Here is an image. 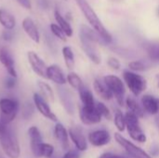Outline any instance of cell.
I'll use <instances>...</instances> for the list:
<instances>
[{"label":"cell","instance_id":"5b68a950","mask_svg":"<svg viewBox=\"0 0 159 158\" xmlns=\"http://www.w3.org/2000/svg\"><path fill=\"white\" fill-rule=\"evenodd\" d=\"M123 77L128 88L135 96H139L146 89L147 82L146 79L142 75L133 72L125 71L123 74Z\"/></svg>","mask_w":159,"mask_h":158},{"label":"cell","instance_id":"f1b7e54d","mask_svg":"<svg viewBox=\"0 0 159 158\" xmlns=\"http://www.w3.org/2000/svg\"><path fill=\"white\" fill-rule=\"evenodd\" d=\"M66 79H67V82L69 83V85H70L73 88H75V89H76V90H79L81 88L84 87L83 81H82V79L80 78V76H79L77 74L74 73V72L69 73V74H67Z\"/></svg>","mask_w":159,"mask_h":158},{"label":"cell","instance_id":"74e56055","mask_svg":"<svg viewBox=\"0 0 159 158\" xmlns=\"http://www.w3.org/2000/svg\"><path fill=\"white\" fill-rule=\"evenodd\" d=\"M45 40H46V43H47V45L48 46V47H49L51 50H54L55 47H56V44H55L54 38L51 36V34L46 33V34H45Z\"/></svg>","mask_w":159,"mask_h":158},{"label":"cell","instance_id":"4fadbf2b","mask_svg":"<svg viewBox=\"0 0 159 158\" xmlns=\"http://www.w3.org/2000/svg\"><path fill=\"white\" fill-rule=\"evenodd\" d=\"M0 62L7 70V74L11 76L17 77V71L15 69V61L10 51L6 47H0Z\"/></svg>","mask_w":159,"mask_h":158},{"label":"cell","instance_id":"8fae6325","mask_svg":"<svg viewBox=\"0 0 159 158\" xmlns=\"http://www.w3.org/2000/svg\"><path fill=\"white\" fill-rule=\"evenodd\" d=\"M80 37V42H81V47L86 55L90 59V61L96 64H99L101 62V57L98 53V50L95 47V42L90 40L89 38L79 34Z\"/></svg>","mask_w":159,"mask_h":158},{"label":"cell","instance_id":"f6af8a7d","mask_svg":"<svg viewBox=\"0 0 159 158\" xmlns=\"http://www.w3.org/2000/svg\"><path fill=\"white\" fill-rule=\"evenodd\" d=\"M156 123H157V128L159 129V114H157V117H156Z\"/></svg>","mask_w":159,"mask_h":158},{"label":"cell","instance_id":"52a82bcc","mask_svg":"<svg viewBox=\"0 0 159 158\" xmlns=\"http://www.w3.org/2000/svg\"><path fill=\"white\" fill-rule=\"evenodd\" d=\"M115 139L116 142L125 149V151L129 154V156L131 158H152L145 151H143L142 148L133 144L131 142L124 138L121 134L116 133Z\"/></svg>","mask_w":159,"mask_h":158},{"label":"cell","instance_id":"836d02e7","mask_svg":"<svg viewBox=\"0 0 159 158\" xmlns=\"http://www.w3.org/2000/svg\"><path fill=\"white\" fill-rule=\"evenodd\" d=\"M34 113V105H33L31 102H26L23 107H22V111H21V115L23 119L28 120L30 119L33 115Z\"/></svg>","mask_w":159,"mask_h":158},{"label":"cell","instance_id":"277c9868","mask_svg":"<svg viewBox=\"0 0 159 158\" xmlns=\"http://www.w3.org/2000/svg\"><path fill=\"white\" fill-rule=\"evenodd\" d=\"M126 118V128L128 129V132L129 136L138 142H146V136L143 133L140 123H139V117L134 115L131 112H128L125 115Z\"/></svg>","mask_w":159,"mask_h":158},{"label":"cell","instance_id":"7402d4cb","mask_svg":"<svg viewBox=\"0 0 159 158\" xmlns=\"http://www.w3.org/2000/svg\"><path fill=\"white\" fill-rule=\"evenodd\" d=\"M54 136L60 142L63 149H67L69 147V133L64 128V126L61 123H57L54 128Z\"/></svg>","mask_w":159,"mask_h":158},{"label":"cell","instance_id":"ffe728a7","mask_svg":"<svg viewBox=\"0 0 159 158\" xmlns=\"http://www.w3.org/2000/svg\"><path fill=\"white\" fill-rule=\"evenodd\" d=\"M142 105L143 110L150 115H157L159 113V99L152 95H144L142 98Z\"/></svg>","mask_w":159,"mask_h":158},{"label":"cell","instance_id":"7bdbcfd3","mask_svg":"<svg viewBox=\"0 0 159 158\" xmlns=\"http://www.w3.org/2000/svg\"><path fill=\"white\" fill-rule=\"evenodd\" d=\"M37 4H38L39 7H41L42 9H46L49 6V3L48 0H37Z\"/></svg>","mask_w":159,"mask_h":158},{"label":"cell","instance_id":"5bb4252c","mask_svg":"<svg viewBox=\"0 0 159 158\" xmlns=\"http://www.w3.org/2000/svg\"><path fill=\"white\" fill-rule=\"evenodd\" d=\"M68 133H69V136H70L72 142H74V144L75 145V147L78 151L83 152L88 149V143H87L86 137H85L82 129L79 127L71 128L69 129Z\"/></svg>","mask_w":159,"mask_h":158},{"label":"cell","instance_id":"e0dca14e","mask_svg":"<svg viewBox=\"0 0 159 158\" xmlns=\"http://www.w3.org/2000/svg\"><path fill=\"white\" fill-rule=\"evenodd\" d=\"M58 94L61 100V102L65 109V111L69 115H74L75 113V105H74V101L71 92L69 91L68 88H63V87H59L58 88Z\"/></svg>","mask_w":159,"mask_h":158},{"label":"cell","instance_id":"4316f807","mask_svg":"<svg viewBox=\"0 0 159 158\" xmlns=\"http://www.w3.org/2000/svg\"><path fill=\"white\" fill-rule=\"evenodd\" d=\"M37 86H38V88L41 91L42 96L47 101H49L51 102H54V93H53V90H52L51 87L48 83L43 82V81H38Z\"/></svg>","mask_w":159,"mask_h":158},{"label":"cell","instance_id":"b9f144b4","mask_svg":"<svg viewBox=\"0 0 159 158\" xmlns=\"http://www.w3.org/2000/svg\"><path fill=\"white\" fill-rule=\"evenodd\" d=\"M16 1L25 9H31L32 8L31 0H16Z\"/></svg>","mask_w":159,"mask_h":158},{"label":"cell","instance_id":"9c48e42d","mask_svg":"<svg viewBox=\"0 0 159 158\" xmlns=\"http://www.w3.org/2000/svg\"><path fill=\"white\" fill-rule=\"evenodd\" d=\"M34 103L35 108L37 109V111L47 119L53 121V122H57L58 118L56 116V115L51 111L48 103L47 102V100L40 94L38 93H34Z\"/></svg>","mask_w":159,"mask_h":158},{"label":"cell","instance_id":"2e32d148","mask_svg":"<svg viewBox=\"0 0 159 158\" xmlns=\"http://www.w3.org/2000/svg\"><path fill=\"white\" fill-rule=\"evenodd\" d=\"M47 78L51 80L52 82H54L55 84L59 86H63L67 81L62 70L57 64H52V65L48 66Z\"/></svg>","mask_w":159,"mask_h":158},{"label":"cell","instance_id":"cb8c5ba5","mask_svg":"<svg viewBox=\"0 0 159 158\" xmlns=\"http://www.w3.org/2000/svg\"><path fill=\"white\" fill-rule=\"evenodd\" d=\"M54 16H55V20L57 21V24L62 29V31L65 33V34L67 35V37H70L73 35V28L71 26V24L68 22V20L61 14V12L59 11V9H55L54 11Z\"/></svg>","mask_w":159,"mask_h":158},{"label":"cell","instance_id":"ab89813d","mask_svg":"<svg viewBox=\"0 0 159 158\" xmlns=\"http://www.w3.org/2000/svg\"><path fill=\"white\" fill-rule=\"evenodd\" d=\"M99 158H131L128 156L124 155H117V154H113V153H104L102 154Z\"/></svg>","mask_w":159,"mask_h":158},{"label":"cell","instance_id":"60d3db41","mask_svg":"<svg viewBox=\"0 0 159 158\" xmlns=\"http://www.w3.org/2000/svg\"><path fill=\"white\" fill-rule=\"evenodd\" d=\"M62 158H80V154L76 150H70L64 154Z\"/></svg>","mask_w":159,"mask_h":158},{"label":"cell","instance_id":"6da1fadb","mask_svg":"<svg viewBox=\"0 0 159 158\" xmlns=\"http://www.w3.org/2000/svg\"><path fill=\"white\" fill-rule=\"evenodd\" d=\"M0 145L8 158H19L20 155V144L15 132L4 123L0 124Z\"/></svg>","mask_w":159,"mask_h":158},{"label":"cell","instance_id":"7a4b0ae2","mask_svg":"<svg viewBox=\"0 0 159 158\" xmlns=\"http://www.w3.org/2000/svg\"><path fill=\"white\" fill-rule=\"evenodd\" d=\"M75 2L78 5L83 15L85 16V18L87 19V20L90 24V26L102 36V38L107 42V44L110 43L112 41V35L105 29V27L102 23L101 20L97 16L96 12L90 7V5L88 3V1L87 0H75Z\"/></svg>","mask_w":159,"mask_h":158},{"label":"cell","instance_id":"8992f818","mask_svg":"<svg viewBox=\"0 0 159 158\" xmlns=\"http://www.w3.org/2000/svg\"><path fill=\"white\" fill-rule=\"evenodd\" d=\"M107 85L109 86L114 97L116 98L117 103L119 105H123L125 102V86L122 80L116 75L109 74L103 77Z\"/></svg>","mask_w":159,"mask_h":158},{"label":"cell","instance_id":"d4e9b609","mask_svg":"<svg viewBox=\"0 0 159 158\" xmlns=\"http://www.w3.org/2000/svg\"><path fill=\"white\" fill-rule=\"evenodd\" d=\"M79 97H80V100L83 103V106H89V107H91V106H95L96 103L94 102V98H93V95L91 93V91L86 88L85 86L83 88H81L79 90Z\"/></svg>","mask_w":159,"mask_h":158},{"label":"cell","instance_id":"8d00e7d4","mask_svg":"<svg viewBox=\"0 0 159 158\" xmlns=\"http://www.w3.org/2000/svg\"><path fill=\"white\" fill-rule=\"evenodd\" d=\"M14 32L12 30H9V29H5L3 32H2V34H1V37L4 41L6 42H11L13 39H14Z\"/></svg>","mask_w":159,"mask_h":158},{"label":"cell","instance_id":"d6a6232c","mask_svg":"<svg viewBox=\"0 0 159 158\" xmlns=\"http://www.w3.org/2000/svg\"><path fill=\"white\" fill-rule=\"evenodd\" d=\"M54 154V147L49 143L43 142L40 146V157L51 158Z\"/></svg>","mask_w":159,"mask_h":158},{"label":"cell","instance_id":"ac0fdd59","mask_svg":"<svg viewBox=\"0 0 159 158\" xmlns=\"http://www.w3.org/2000/svg\"><path fill=\"white\" fill-rule=\"evenodd\" d=\"M22 29L25 32V34L35 43H39L40 42V34L38 32V29L35 25V22L33 20V19H31L30 17H26L23 19L22 22Z\"/></svg>","mask_w":159,"mask_h":158},{"label":"cell","instance_id":"4dcf8cb0","mask_svg":"<svg viewBox=\"0 0 159 158\" xmlns=\"http://www.w3.org/2000/svg\"><path fill=\"white\" fill-rule=\"evenodd\" d=\"M115 125L119 131H124L126 129V118L125 115L117 110L115 114Z\"/></svg>","mask_w":159,"mask_h":158},{"label":"cell","instance_id":"1f68e13d","mask_svg":"<svg viewBox=\"0 0 159 158\" xmlns=\"http://www.w3.org/2000/svg\"><path fill=\"white\" fill-rule=\"evenodd\" d=\"M49 29H50V32H51V34L54 35V36H56L57 38H59L60 40H61V41H63V42H65L66 40H67V35L65 34V33L62 31V29L58 25V24H56V23H51L50 24V26H49Z\"/></svg>","mask_w":159,"mask_h":158},{"label":"cell","instance_id":"44dd1931","mask_svg":"<svg viewBox=\"0 0 159 158\" xmlns=\"http://www.w3.org/2000/svg\"><path fill=\"white\" fill-rule=\"evenodd\" d=\"M143 48L150 60V61L159 63V42L148 41L143 44Z\"/></svg>","mask_w":159,"mask_h":158},{"label":"cell","instance_id":"f35d334b","mask_svg":"<svg viewBox=\"0 0 159 158\" xmlns=\"http://www.w3.org/2000/svg\"><path fill=\"white\" fill-rule=\"evenodd\" d=\"M107 64H108L112 69H115V70H118V69L120 68V61H119L117 59L114 58V57H111V58L108 59Z\"/></svg>","mask_w":159,"mask_h":158},{"label":"cell","instance_id":"484cf974","mask_svg":"<svg viewBox=\"0 0 159 158\" xmlns=\"http://www.w3.org/2000/svg\"><path fill=\"white\" fill-rule=\"evenodd\" d=\"M126 105L129 109V112L133 113L134 115H136L139 118L143 117L144 115V111L143 108L131 97H128L126 99Z\"/></svg>","mask_w":159,"mask_h":158},{"label":"cell","instance_id":"30bf717a","mask_svg":"<svg viewBox=\"0 0 159 158\" xmlns=\"http://www.w3.org/2000/svg\"><path fill=\"white\" fill-rule=\"evenodd\" d=\"M28 61L33 69V71L42 78H47V69L48 66L46 65L45 61L39 57L37 53L34 51H29L27 54Z\"/></svg>","mask_w":159,"mask_h":158},{"label":"cell","instance_id":"7c38bea8","mask_svg":"<svg viewBox=\"0 0 159 158\" xmlns=\"http://www.w3.org/2000/svg\"><path fill=\"white\" fill-rule=\"evenodd\" d=\"M28 136L30 139V146L33 155L35 157H40V146L43 143V138L37 127L32 126L28 129Z\"/></svg>","mask_w":159,"mask_h":158},{"label":"cell","instance_id":"d6986e66","mask_svg":"<svg viewBox=\"0 0 159 158\" xmlns=\"http://www.w3.org/2000/svg\"><path fill=\"white\" fill-rule=\"evenodd\" d=\"M94 90L97 95L104 101H110L114 97L109 86L105 82L104 78H97L93 84Z\"/></svg>","mask_w":159,"mask_h":158},{"label":"cell","instance_id":"ee69618b","mask_svg":"<svg viewBox=\"0 0 159 158\" xmlns=\"http://www.w3.org/2000/svg\"><path fill=\"white\" fill-rule=\"evenodd\" d=\"M156 82H157V87L159 88V74L156 76Z\"/></svg>","mask_w":159,"mask_h":158},{"label":"cell","instance_id":"603a6c76","mask_svg":"<svg viewBox=\"0 0 159 158\" xmlns=\"http://www.w3.org/2000/svg\"><path fill=\"white\" fill-rule=\"evenodd\" d=\"M0 24L5 29L13 30L16 26V19L9 11L0 8Z\"/></svg>","mask_w":159,"mask_h":158},{"label":"cell","instance_id":"9a60e30c","mask_svg":"<svg viewBox=\"0 0 159 158\" xmlns=\"http://www.w3.org/2000/svg\"><path fill=\"white\" fill-rule=\"evenodd\" d=\"M89 142L95 147H102L110 142L111 137L107 130L105 129H98L89 133Z\"/></svg>","mask_w":159,"mask_h":158},{"label":"cell","instance_id":"ba28073f","mask_svg":"<svg viewBox=\"0 0 159 158\" xmlns=\"http://www.w3.org/2000/svg\"><path fill=\"white\" fill-rule=\"evenodd\" d=\"M79 116H80L82 123L88 126L100 123L102 117L101 114L99 113V111L97 110L96 105L91 106V107L82 106V108L80 109Z\"/></svg>","mask_w":159,"mask_h":158},{"label":"cell","instance_id":"3957f363","mask_svg":"<svg viewBox=\"0 0 159 158\" xmlns=\"http://www.w3.org/2000/svg\"><path fill=\"white\" fill-rule=\"evenodd\" d=\"M20 105L16 99L2 98L0 100V120L6 125H9L17 116Z\"/></svg>","mask_w":159,"mask_h":158},{"label":"cell","instance_id":"83f0119b","mask_svg":"<svg viewBox=\"0 0 159 158\" xmlns=\"http://www.w3.org/2000/svg\"><path fill=\"white\" fill-rule=\"evenodd\" d=\"M62 56H63L66 67L69 70L74 69V67H75V55H74L73 49L67 46L62 47Z\"/></svg>","mask_w":159,"mask_h":158},{"label":"cell","instance_id":"d590c367","mask_svg":"<svg viewBox=\"0 0 159 158\" xmlns=\"http://www.w3.org/2000/svg\"><path fill=\"white\" fill-rule=\"evenodd\" d=\"M17 77H14V76H11L8 74V76H7L5 78V81H4V86L7 89H13L15 87H16V84H17Z\"/></svg>","mask_w":159,"mask_h":158},{"label":"cell","instance_id":"f546056e","mask_svg":"<svg viewBox=\"0 0 159 158\" xmlns=\"http://www.w3.org/2000/svg\"><path fill=\"white\" fill-rule=\"evenodd\" d=\"M150 66H151V64L149 63L148 61H143V60L132 61L129 63V69H131L133 71H137V72H144V71L150 69Z\"/></svg>","mask_w":159,"mask_h":158},{"label":"cell","instance_id":"e575fe53","mask_svg":"<svg viewBox=\"0 0 159 158\" xmlns=\"http://www.w3.org/2000/svg\"><path fill=\"white\" fill-rule=\"evenodd\" d=\"M96 108H97V110L99 111V113L101 114V115H102V117H104V118H106V119H108V120H111V119H112L111 112H110V110L107 108V106H106L104 103H102V102H98V103L96 104Z\"/></svg>","mask_w":159,"mask_h":158}]
</instances>
